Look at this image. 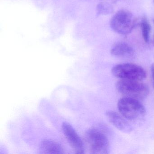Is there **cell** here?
Here are the masks:
<instances>
[{
	"instance_id": "obj_1",
	"label": "cell",
	"mask_w": 154,
	"mask_h": 154,
	"mask_svg": "<svg viewBox=\"0 0 154 154\" xmlns=\"http://www.w3.org/2000/svg\"><path fill=\"white\" fill-rule=\"evenodd\" d=\"M118 108L122 116L129 120H140L146 116L145 107L138 100L134 98H121L118 101Z\"/></svg>"
},
{
	"instance_id": "obj_2",
	"label": "cell",
	"mask_w": 154,
	"mask_h": 154,
	"mask_svg": "<svg viewBox=\"0 0 154 154\" xmlns=\"http://www.w3.org/2000/svg\"><path fill=\"white\" fill-rule=\"evenodd\" d=\"M117 91L125 97L137 100L145 99L149 93V89L146 85L140 81L121 80L116 85Z\"/></svg>"
},
{
	"instance_id": "obj_3",
	"label": "cell",
	"mask_w": 154,
	"mask_h": 154,
	"mask_svg": "<svg viewBox=\"0 0 154 154\" xmlns=\"http://www.w3.org/2000/svg\"><path fill=\"white\" fill-rule=\"evenodd\" d=\"M85 140L92 154L109 153V140L104 133L100 130L94 128L88 129L85 133Z\"/></svg>"
},
{
	"instance_id": "obj_4",
	"label": "cell",
	"mask_w": 154,
	"mask_h": 154,
	"mask_svg": "<svg viewBox=\"0 0 154 154\" xmlns=\"http://www.w3.org/2000/svg\"><path fill=\"white\" fill-rule=\"evenodd\" d=\"M136 23L135 18L129 11L121 10L112 18L110 26L116 33L121 35H127L132 31Z\"/></svg>"
},
{
	"instance_id": "obj_5",
	"label": "cell",
	"mask_w": 154,
	"mask_h": 154,
	"mask_svg": "<svg viewBox=\"0 0 154 154\" xmlns=\"http://www.w3.org/2000/svg\"><path fill=\"white\" fill-rule=\"evenodd\" d=\"M112 75L121 80L141 81L146 76V71L141 66L133 63L117 65L112 69Z\"/></svg>"
},
{
	"instance_id": "obj_6",
	"label": "cell",
	"mask_w": 154,
	"mask_h": 154,
	"mask_svg": "<svg viewBox=\"0 0 154 154\" xmlns=\"http://www.w3.org/2000/svg\"><path fill=\"white\" fill-rule=\"evenodd\" d=\"M62 129L66 139L75 153L78 154H84L83 142L72 126L68 122H64L62 124Z\"/></svg>"
},
{
	"instance_id": "obj_7",
	"label": "cell",
	"mask_w": 154,
	"mask_h": 154,
	"mask_svg": "<svg viewBox=\"0 0 154 154\" xmlns=\"http://www.w3.org/2000/svg\"><path fill=\"white\" fill-rule=\"evenodd\" d=\"M106 115L111 123L118 129L125 133H129L132 131V127L125 119L115 112L107 111Z\"/></svg>"
},
{
	"instance_id": "obj_8",
	"label": "cell",
	"mask_w": 154,
	"mask_h": 154,
	"mask_svg": "<svg viewBox=\"0 0 154 154\" xmlns=\"http://www.w3.org/2000/svg\"><path fill=\"white\" fill-rule=\"evenodd\" d=\"M111 54L116 57L129 59L134 57L135 52L133 48L128 44L121 42L113 46L111 50Z\"/></svg>"
},
{
	"instance_id": "obj_9",
	"label": "cell",
	"mask_w": 154,
	"mask_h": 154,
	"mask_svg": "<svg viewBox=\"0 0 154 154\" xmlns=\"http://www.w3.org/2000/svg\"><path fill=\"white\" fill-rule=\"evenodd\" d=\"M39 150L43 154H61L64 153L63 147L59 143L50 139L43 140L39 145Z\"/></svg>"
},
{
	"instance_id": "obj_10",
	"label": "cell",
	"mask_w": 154,
	"mask_h": 154,
	"mask_svg": "<svg viewBox=\"0 0 154 154\" xmlns=\"http://www.w3.org/2000/svg\"><path fill=\"white\" fill-rule=\"evenodd\" d=\"M141 31L143 39L146 43L149 41V34L150 32V25L146 18H143L140 23Z\"/></svg>"
},
{
	"instance_id": "obj_11",
	"label": "cell",
	"mask_w": 154,
	"mask_h": 154,
	"mask_svg": "<svg viewBox=\"0 0 154 154\" xmlns=\"http://www.w3.org/2000/svg\"><path fill=\"white\" fill-rule=\"evenodd\" d=\"M113 11L112 7L107 3H101L98 7V12L100 15H109Z\"/></svg>"
},
{
	"instance_id": "obj_12",
	"label": "cell",
	"mask_w": 154,
	"mask_h": 154,
	"mask_svg": "<svg viewBox=\"0 0 154 154\" xmlns=\"http://www.w3.org/2000/svg\"><path fill=\"white\" fill-rule=\"evenodd\" d=\"M151 73H152V78L153 80V85L154 86V63L152 64L151 66Z\"/></svg>"
},
{
	"instance_id": "obj_13",
	"label": "cell",
	"mask_w": 154,
	"mask_h": 154,
	"mask_svg": "<svg viewBox=\"0 0 154 154\" xmlns=\"http://www.w3.org/2000/svg\"><path fill=\"white\" fill-rule=\"evenodd\" d=\"M153 22H154V20H153Z\"/></svg>"
}]
</instances>
